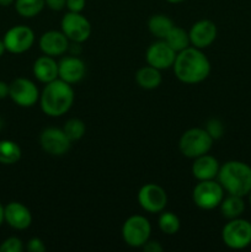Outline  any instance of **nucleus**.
Masks as SVG:
<instances>
[{
    "instance_id": "obj_26",
    "label": "nucleus",
    "mask_w": 251,
    "mask_h": 252,
    "mask_svg": "<svg viewBox=\"0 0 251 252\" xmlns=\"http://www.w3.org/2000/svg\"><path fill=\"white\" fill-rule=\"evenodd\" d=\"M157 225H159L161 233H164L165 235H175L180 230L181 223H180L179 217L175 213L162 211L160 213L159 219H157Z\"/></svg>"
},
{
    "instance_id": "obj_27",
    "label": "nucleus",
    "mask_w": 251,
    "mask_h": 252,
    "mask_svg": "<svg viewBox=\"0 0 251 252\" xmlns=\"http://www.w3.org/2000/svg\"><path fill=\"white\" fill-rule=\"evenodd\" d=\"M63 130L65 132L66 137L71 140V143L80 140L86 132V126L79 118H70L64 125Z\"/></svg>"
},
{
    "instance_id": "obj_5",
    "label": "nucleus",
    "mask_w": 251,
    "mask_h": 252,
    "mask_svg": "<svg viewBox=\"0 0 251 252\" xmlns=\"http://www.w3.org/2000/svg\"><path fill=\"white\" fill-rule=\"evenodd\" d=\"M224 245L231 250H243L251 245V223L246 219H230L221 230Z\"/></svg>"
},
{
    "instance_id": "obj_36",
    "label": "nucleus",
    "mask_w": 251,
    "mask_h": 252,
    "mask_svg": "<svg viewBox=\"0 0 251 252\" xmlns=\"http://www.w3.org/2000/svg\"><path fill=\"white\" fill-rule=\"evenodd\" d=\"M2 221H4V207L0 203V226H1Z\"/></svg>"
},
{
    "instance_id": "obj_37",
    "label": "nucleus",
    "mask_w": 251,
    "mask_h": 252,
    "mask_svg": "<svg viewBox=\"0 0 251 252\" xmlns=\"http://www.w3.org/2000/svg\"><path fill=\"white\" fill-rule=\"evenodd\" d=\"M6 51V48H5V44H4V42L1 41V39H0V57L2 56V54H4V52Z\"/></svg>"
},
{
    "instance_id": "obj_16",
    "label": "nucleus",
    "mask_w": 251,
    "mask_h": 252,
    "mask_svg": "<svg viewBox=\"0 0 251 252\" xmlns=\"http://www.w3.org/2000/svg\"><path fill=\"white\" fill-rule=\"evenodd\" d=\"M38 44L42 53L51 57L63 56L64 53H66V51H69V46H70L68 37L62 31H57V30L44 32L39 37Z\"/></svg>"
},
{
    "instance_id": "obj_18",
    "label": "nucleus",
    "mask_w": 251,
    "mask_h": 252,
    "mask_svg": "<svg viewBox=\"0 0 251 252\" xmlns=\"http://www.w3.org/2000/svg\"><path fill=\"white\" fill-rule=\"evenodd\" d=\"M219 169H220V165H219L218 160L212 155L204 154L193 159L192 175L198 181L216 180L218 176Z\"/></svg>"
},
{
    "instance_id": "obj_1",
    "label": "nucleus",
    "mask_w": 251,
    "mask_h": 252,
    "mask_svg": "<svg viewBox=\"0 0 251 252\" xmlns=\"http://www.w3.org/2000/svg\"><path fill=\"white\" fill-rule=\"evenodd\" d=\"M172 68L175 75L181 83L194 85L208 78L211 74V62L202 49L187 47L176 54Z\"/></svg>"
},
{
    "instance_id": "obj_30",
    "label": "nucleus",
    "mask_w": 251,
    "mask_h": 252,
    "mask_svg": "<svg viewBox=\"0 0 251 252\" xmlns=\"http://www.w3.org/2000/svg\"><path fill=\"white\" fill-rule=\"evenodd\" d=\"M26 249L30 252H44L46 251V245H44V243L39 238H32L27 243Z\"/></svg>"
},
{
    "instance_id": "obj_22",
    "label": "nucleus",
    "mask_w": 251,
    "mask_h": 252,
    "mask_svg": "<svg viewBox=\"0 0 251 252\" xmlns=\"http://www.w3.org/2000/svg\"><path fill=\"white\" fill-rule=\"evenodd\" d=\"M174 26L172 20L164 14L153 15L148 21V29L150 33L159 39H164Z\"/></svg>"
},
{
    "instance_id": "obj_38",
    "label": "nucleus",
    "mask_w": 251,
    "mask_h": 252,
    "mask_svg": "<svg viewBox=\"0 0 251 252\" xmlns=\"http://www.w3.org/2000/svg\"><path fill=\"white\" fill-rule=\"evenodd\" d=\"M165 1L170 2V4H180V2L185 1V0H165Z\"/></svg>"
},
{
    "instance_id": "obj_3",
    "label": "nucleus",
    "mask_w": 251,
    "mask_h": 252,
    "mask_svg": "<svg viewBox=\"0 0 251 252\" xmlns=\"http://www.w3.org/2000/svg\"><path fill=\"white\" fill-rule=\"evenodd\" d=\"M217 179L228 194L245 197L251 191V166L246 162L226 161L219 169Z\"/></svg>"
},
{
    "instance_id": "obj_20",
    "label": "nucleus",
    "mask_w": 251,
    "mask_h": 252,
    "mask_svg": "<svg viewBox=\"0 0 251 252\" xmlns=\"http://www.w3.org/2000/svg\"><path fill=\"white\" fill-rule=\"evenodd\" d=\"M135 81L144 90H154L160 86L162 76L159 69L148 64L135 73Z\"/></svg>"
},
{
    "instance_id": "obj_23",
    "label": "nucleus",
    "mask_w": 251,
    "mask_h": 252,
    "mask_svg": "<svg viewBox=\"0 0 251 252\" xmlns=\"http://www.w3.org/2000/svg\"><path fill=\"white\" fill-rule=\"evenodd\" d=\"M164 41L166 42L176 53L184 51V49H186L187 47H189V44H191L188 32L179 26L172 27L171 31H170L169 33H167V36L164 38Z\"/></svg>"
},
{
    "instance_id": "obj_32",
    "label": "nucleus",
    "mask_w": 251,
    "mask_h": 252,
    "mask_svg": "<svg viewBox=\"0 0 251 252\" xmlns=\"http://www.w3.org/2000/svg\"><path fill=\"white\" fill-rule=\"evenodd\" d=\"M142 249L144 252H161L164 250L162 245L157 240H148L142 246Z\"/></svg>"
},
{
    "instance_id": "obj_2",
    "label": "nucleus",
    "mask_w": 251,
    "mask_h": 252,
    "mask_svg": "<svg viewBox=\"0 0 251 252\" xmlns=\"http://www.w3.org/2000/svg\"><path fill=\"white\" fill-rule=\"evenodd\" d=\"M75 95L70 84L58 78L46 84L39 95V105L44 115L49 117H61L70 110Z\"/></svg>"
},
{
    "instance_id": "obj_31",
    "label": "nucleus",
    "mask_w": 251,
    "mask_h": 252,
    "mask_svg": "<svg viewBox=\"0 0 251 252\" xmlns=\"http://www.w3.org/2000/svg\"><path fill=\"white\" fill-rule=\"evenodd\" d=\"M85 5L86 0H66V9L71 12H81Z\"/></svg>"
},
{
    "instance_id": "obj_15",
    "label": "nucleus",
    "mask_w": 251,
    "mask_h": 252,
    "mask_svg": "<svg viewBox=\"0 0 251 252\" xmlns=\"http://www.w3.org/2000/svg\"><path fill=\"white\" fill-rule=\"evenodd\" d=\"M85 74L86 65L79 57L71 54L58 62V78L70 85L83 80Z\"/></svg>"
},
{
    "instance_id": "obj_14",
    "label": "nucleus",
    "mask_w": 251,
    "mask_h": 252,
    "mask_svg": "<svg viewBox=\"0 0 251 252\" xmlns=\"http://www.w3.org/2000/svg\"><path fill=\"white\" fill-rule=\"evenodd\" d=\"M217 34H218V30H217L216 24L207 19L194 22L188 31L189 42L192 46L199 49L212 46L216 41Z\"/></svg>"
},
{
    "instance_id": "obj_13",
    "label": "nucleus",
    "mask_w": 251,
    "mask_h": 252,
    "mask_svg": "<svg viewBox=\"0 0 251 252\" xmlns=\"http://www.w3.org/2000/svg\"><path fill=\"white\" fill-rule=\"evenodd\" d=\"M176 52L164 41H157L150 44L149 48L147 49L145 59L149 65L159 69V70H165V69L172 68L176 59Z\"/></svg>"
},
{
    "instance_id": "obj_19",
    "label": "nucleus",
    "mask_w": 251,
    "mask_h": 252,
    "mask_svg": "<svg viewBox=\"0 0 251 252\" xmlns=\"http://www.w3.org/2000/svg\"><path fill=\"white\" fill-rule=\"evenodd\" d=\"M33 75L39 83L48 84L58 79V62L51 56H42L33 63Z\"/></svg>"
},
{
    "instance_id": "obj_28",
    "label": "nucleus",
    "mask_w": 251,
    "mask_h": 252,
    "mask_svg": "<svg viewBox=\"0 0 251 252\" xmlns=\"http://www.w3.org/2000/svg\"><path fill=\"white\" fill-rule=\"evenodd\" d=\"M204 129L213 138V140H218L224 135L225 128H224L223 122L220 120H218V118H211V120L207 121Z\"/></svg>"
},
{
    "instance_id": "obj_9",
    "label": "nucleus",
    "mask_w": 251,
    "mask_h": 252,
    "mask_svg": "<svg viewBox=\"0 0 251 252\" xmlns=\"http://www.w3.org/2000/svg\"><path fill=\"white\" fill-rule=\"evenodd\" d=\"M138 203L143 211L150 214L161 213L167 204V194L157 184H145L138 192Z\"/></svg>"
},
{
    "instance_id": "obj_11",
    "label": "nucleus",
    "mask_w": 251,
    "mask_h": 252,
    "mask_svg": "<svg viewBox=\"0 0 251 252\" xmlns=\"http://www.w3.org/2000/svg\"><path fill=\"white\" fill-rule=\"evenodd\" d=\"M5 48L7 52L14 54H21L31 49L34 43V32L32 29L25 25H17L7 30L4 39Z\"/></svg>"
},
{
    "instance_id": "obj_33",
    "label": "nucleus",
    "mask_w": 251,
    "mask_h": 252,
    "mask_svg": "<svg viewBox=\"0 0 251 252\" xmlns=\"http://www.w3.org/2000/svg\"><path fill=\"white\" fill-rule=\"evenodd\" d=\"M46 6L53 11H62L66 7V0H44Z\"/></svg>"
},
{
    "instance_id": "obj_21",
    "label": "nucleus",
    "mask_w": 251,
    "mask_h": 252,
    "mask_svg": "<svg viewBox=\"0 0 251 252\" xmlns=\"http://www.w3.org/2000/svg\"><path fill=\"white\" fill-rule=\"evenodd\" d=\"M243 198L244 197L234 196V194H229L228 197H224L220 206H219L221 216L228 219V220L240 218V216L245 211V202H244Z\"/></svg>"
},
{
    "instance_id": "obj_17",
    "label": "nucleus",
    "mask_w": 251,
    "mask_h": 252,
    "mask_svg": "<svg viewBox=\"0 0 251 252\" xmlns=\"http://www.w3.org/2000/svg\"><path fill=\"white\" fill-rule=\"evenodd\" d=\"M4 221L16 230H25L32 224V214L25 204L10 202L4 207Z\"/></svg>"
},
{
    "instance_id": "obj_24",
    "label": "nucleus",
    "mask_w": 251,
    "mask_h": 252,
    "mask_svg": "<svg viewBox=\"0 0 251 252\" xmlns=\"http://www.w3.org/2000/svg\"><path fill=\"white\" fill-rule=\"evenodd\" d=\"M21 148L12 140H0V164L12 165L21 159Z\"/></svg>"
},
{
    "instance_id": "obj_6",
    "label": "nucleus",
    "mask_w": 251,
    "mask_h": 252,
    "mask_svg": "<svg viewBox=\"0 0 251 252\" xmlns=\"http://www.w3.org/2000/svg\"><path fill=\"white\" fill-rule=\"evenodd\" d=\"M224 189L216 180L198 181L192 192L193 203L203 211L219 208L224 198Z\"/></svg>"
},
{
    "instance_id": "obj_34",
    "label": "nucleus",
    "mask_w": 251,
    "mask_h": 252,
    "mask_svg": "<svg viewBox=\"0 0 251 252\" xmlns=\"http://www.w3.org/2000/svg\"><path fill=\"white\" fill-rule=\"evenodd\" d=\"M9 90H10L9 84H6L5 81L0 80V100H2V98H5L9 96Z\"/></svg>"
},
{
    "instance_id": "obj_7",
    "label": "nucleus",
    "mask_w": 251,
    "mask_h": 252,
    "mask_svg": "<svg viewBox=\"0 0 251 252\" xmlns=\"http://www.w3.org/2000/svg\"><path fill=\"white\" fill-rule=\"evenodd\" d=\"M122 239L130 248H142L150 239L152 225L149 220L143 216L129 217L122 225Z\"/></svg>"
},
{
    "instance_id": "obj_10",
    "label": "nucleus",
    "mask_w": 251,
    "mask_h": 252,
    "mask_svg": "<svg viewBox=\"0 0 251 252\" xmlns=\"http://www.w3.org/2000/svg\"><path fill=\"white\" fill-rule=\"evenodd\" d=\"M10 85L9 96L20 107H32L39 101V90L36 84L26 78H17Z\"/></svg>"
},
{
    "instance_id": "obj_4",
    "label": "nucleus",
    "mask_w": 251,
    "mask_h": 252,
    "mask_svg": "<svg viewBox=\"0 0 251 252\" xmlns=\"http://www.w3.org/2000/svg\"><path fill=\"white\" fill-rule=\"evenodd\" d=\"M213 138L204 128H191L181 135L179 149L184 157L196 159L201 155L208 154L213 147Z\"/></svg>"
},
{
    "instance_id": "obj_39",
    "label": "nucleus",
    "mask_w": 251,
    "mask_h": 252,
    "mask_svg": "<svg viewBox=\"0 0 251 252\" xmlns=\"http://www.w3.org/2000/svg\"><path fill=\"white\" fill-rule=\"evenodd\" d=\"M2 127H4V122H2V120L0 118V130L2 129Z\"/></svg>"
},
{
    "instance_id": "obj_8",
    "label": "nucleus",
    "mask_w": 251,
    "mask_h": 252,
    "mask_svg": "<svg viewBox=\"0 0 251 252\" xmlns=\"http://www.w3.org/2000/svg\"><path fill=\"white\" fill-rule=\"evenodd\" d=\"M62 32L74 43L88 41L91 34V24L81 12H66L61 21Z\"/></svg>"
},
{
    "instance_id": "obj_12",
    "label": "nucleus",
    "mask_w": 251,
    "mask_h": 252,
    "mask_svg": "<svg viewBox=\"0 0 251 252\" xmlns=\"http://www.w3.org/2000/svg\"><path fill=\"white\" fill-rule=\"evenodd\" d=\"M39 143L42 149L53 157H62L66 154L71 147V140L66 137L65 132L56 127H49L42 130Z\"/></svg>"
},
{
    "instance_id": "obj_25",
    "label": "nucleus",
    "mask_w": 251,
    "mask_h": 252,
    "mask_svg": "<svg viewBox=\"0 0 251 252\" xmlns=\"http://www.w3.org/2000/svg\"><path fill=\"white\" fill-rule=\"evenodd\" d=\"M46 6L44 0H15V10L17 14L26 19H32L41 14Z\"/></svg>"
},
{
    "instance_id": "obj_35",
    "label": "nucleus",
    "mask_w": 251,
    "mask_h": 252,
    "mask_svg": "<svg viewBox=\"0 0 251 252\" xmlns=\"http://www.w3.org/2000/svg\"><path fill=\"white\" fill-rule=\"evenodd\" d=\"M11 4H15V0H0V6H10Z\"/></svg>"
},
{
    "instance_id": "obj_40",
    "label": "nucleus",
    "mask_w": 251,
    "mask_h": 252,
    "mask_svg": "<svg viewBox=\"0 0 251 252\" xmlns=\"http://www.w3.org/2000/svg\"><path fill=\"white\" fill-rule=\"evenodd\" d=\"M249 196V203H250V206H251V191H250V193L248 194Z\"/></svg>"
},
{
    "instance_id": "obj_29",
    "label": "nucleus",
    "mask_w": 251,
    "mask_h": 252,
    "mask_svg": "<svg viewBox=\"0 0 251 252\" xmlns=\"http://www.w3.org/2000/svg\"><path fill=\"white\" fill-rule=\"evenodd\" d=\"M22 250H24V244L19 238H15V236L7 238L0 245V252H22Z\"/></svg>"
}]
</instances>
